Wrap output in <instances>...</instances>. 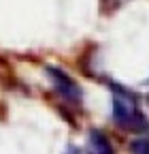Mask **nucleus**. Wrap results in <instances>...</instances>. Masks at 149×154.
I'll return each instance as SVG.
<instances>
[{
    "mask_svg": "<svg viewBox=\"0 0 149 154\" xmlns=\"http://www.w3.org/2000/svg\"><path fill=\"white\" fill-rule=\"evenodd\" d=\"M111 113L117 126L126 128V131H145L147 128V120L136 103V96L132 92H128L121 86H111Z\"/></svg>",
    "mask_w": 149,
    "mask_h": 154,
    "instance_id": "nucleus-1",
    "label": "nucleus"
},
{
    "mask_svg": "<svg viewBox=\"0 0 149 154\" xmlns=\"http://www.w3.org/2000/svg\"><path fill=\"white\" fill-rule=\"evenodd\" d=\"M45 73H47V77H49V82H51L55 94H58L62 101H66V103H70V105H81V101H83V90H81V86L77 84L74 77H70V75H68L64 69H60V66H47Z\"/></svg>",
    "mask_w": 149,
    "mask_h": 154,
    "instance_id": "nucleus-2",
    "label": "nucleus"
},
{
    "mask_svg": "<svg viewBox=\"0 0 149 154\" xmlns=\"http://www.w3.org/2000/svg\"><path fill=\"white\" fill-rule=\"evenodd\" d=\"M85 154H115L113 146H111L109 137L98 131V128H92L87 135V146H85Z\"/></svg>",
    "mask_w": 149,
    "mask_h": 154,
    "instance_id": "nucleus-3",
    "label": "nucleus"
},
{
    "mask_svg": "<svg viewBox=\"0 0 149 154\" xmlns=\"http://www.w3.org/2000/svg\"><path fill=\"white\" fill-rule=\"evenodd\" d=\"M130 154H149V139L139 137L130 143Z\"/></svg>",
    "mask_w": 149,
    "mask_h": 154,
    "instance_id": "nucleus-4",
    "label": "nucleus"
},
{
    "mask_svg": "<svg viewBox=\"0 0 149 154\" xmlns=\"http://www.w3.org/2000/svg\"><path fill=\"white\" fill-rule=\"evenodd\" d=\"M100 2H102V11H115L126 2V0H100Z\"/></svg>",
    "mask_w": 149,
    "mask_h": 154,
    "instance_id": "nucleus-5",
    "label": "nucleus"
}]
</instances>
